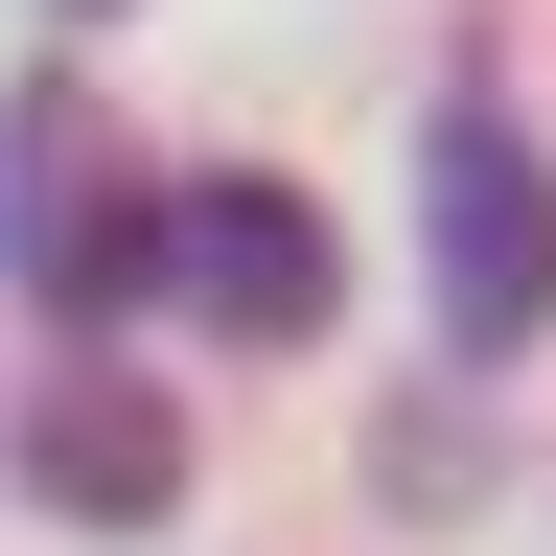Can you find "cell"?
<instances>
[{
	"label": "cell",
	"mask_w": 556,
	"mask_h": 556,
	"mask_svg": "<svg viewBox=\"0 0 556 556\" xmlns=\"http://www.w3.org/2000/svg\"><path fill=\"white\" fill-rule=\"evenodd\" d=\"M417 278H441V348H464V371H510V348L556 325V186H533V139L486 93L417 139Z\"/></svg>",
	"instance_id": "obj_1"
},
{
	"label": "cell",
	"mask_w": 556,
	"mask_h": 556,
	"mask_svg": "<svg viewBox=\"0 0 556 556\" xmlns=\"http://www.w3.org/2000/svg\"><path fill=\"white\" fill-rule=\"evenodd\" d=\"M139 232H163V186H116L93 93H24V139H0V255H24V302L116 325L139 302Z\"/></svg>",
	"instance_id": "obj_2"
},
{
	"label": "cell",
	"mask_w": 556,
	"mask_h": 556,
	"mask_svg": "<svg viewBox=\"0 0 556 556\" xmlns=\"http://www.w3.org/2000/svg\"><path fill=\"white\" fill-rule=\"evenodd\" d=\"M139 278H163L186 325H232V348H302L348 255H325V208H302V186H163V232H139Z\"/></svg>",
	"instance_id": "obj_3"
},
{
	"label": "cell",
	"mask_w": 556,
	"mask_h": 556,
	"mask_svg": "<svg viewBox=\"0 0 556 556\" xmlns=\"http://www.w3.org/2000/svg\"><path fill=\"white\" fill-rule=\"evenodd\" d=\"M24 486L70 533H163V486H186V417L139 394V371H93V348H70V371L24 394Z\"/></svg>",
	"instance_id": "obj_4"
},
{
	"label": "cell",
	"mask_w": 556,
	"mask_h": 556,
	"mask_svg": "<svg viewBox=\"0 0 556 556\" xmlns=\"http://www.w3.org/2000/svg\"><path fill=\"white\" fill-rule=\"evenodd\" d=\"M70 24H116V0H70Z\"/></svg>",
	"instance_id": "obj_5"
}]
</instances>
